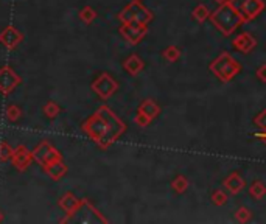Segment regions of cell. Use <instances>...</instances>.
<instances>
[{
	"label": "cell",
	"mask_w": 266,
	"mask_h": 224,
	"mask_svg": "<svg viewBox=\"0 0 266 224\" xmlns=\"http://www.w3.org/2000/svg\"><path fill=\"white\" fill-rule=\"evenodd\" d=\"M139 2H142V0H139Z\"/></svg>",
	"instance_id": "d590c367"
},
{
	"label": "cell",
	"mask_w": 266,
	"mask_h": 224,
	"mask_svg": "<svg viewBox=\"0 0 266 224\" xmlns=\"http://www.w3.org/2000/svg\"><path fill=\"white\" fill-rule=\"evenodd\" d=\"M191 17H193L196 22L204 24V22L209 19V17H210V10L207 8V5L199 3V5H196V6L193 8V11H191Z\"/></svg>",
	"instance_id": "d6986e66"
},
{
	"label": "cell",
	"mask_w": 266,
	"mask_h": 224,
	"mask_svg": "<svg viewBox=\"0 0 266 224\" xmlns=\"http://www.w3.org/2000/svg\"><path fill=\"white\" fill-rule=\"evenodd\" d=\"M22 83V78L14 72L13 67L3 66L0 69V94L10 95Z\"/></svg>",
	"instance_id": "9c48e42d"
},
{
	"label": "cell",
	"mask_w": 266,
	"mask_h": 224,
	"mask_svg": "<svg viewBox=\"0 0 266 224\" xmlns=\"http://www.w3.org/2000/svg\"><path fill=\"white\" fill-rule=\"evenodd\" d=\"M255 76L259 78L262 83H266V64H262L260 67H257Z\"/></svg>",
	"instance_id": "4dcf8cb0"
},
{
	"label": "cell",
	"mask_w": 266,
	"mask_h": 224,
	"mask_svg": "<svg viewBox=\"0 0 266 224\" xmlns=\"http://www.w3.org/2000/svg\"><path fill=\"white\" fill-rule=\"evenodd\" d=\"M59 223L61 224H97V223L106 224L107 218H105L89 199H81L78 207L72 213H67L66 218H62Z\"/></svg>",
	"instance_id": "277c9868"
},
{
	"label": "cell",
	"mask_w": 266,
	"mask_h": 224,
	"mask_svg": "<svg viewBox=\"0 0 266 224\" xmlns=\"http://www.w3.org/2000/svg\"><path fill=\"white\" fill-rule=\"evenodd\" d=\"M81 129L100 148L107 149L125 134L126 124L120 117H117L111 107L100 106L90 117L82 122Z\"/></svg>",
	"instance_id": "6da1fadb"
},
{
	"label": "cell",
	"mask_w": 266,
	"mask_h": 224,
	"mask_svg": "<svg viewBox=\"0 0 266 224\" xmlns=\"http://www.w3.org/2000/svg\"><path fill=\"white\" fill-rule=\"evenodd\" d=\"M232 47L237 50V51H240V53H251L255 47H257V39L254 38V36L251 33H240V34H237L235 38L232 39Z\"/></svg>",
	"instance_id": "7c38bea8"
},
{
	"label": "cell",
	"mask_w": 266,
	"mask_h": 224,
	"mask_svg": "<svg viewBox=\"0 0 266 224\" xmlns=\"http://www.w3.org/2000/svg\"><path fill=\"white\" fill-rule=\"evenodd\" d=\"M31 154H33L34 162L39 164L41 167L45 165V164H49V162H53V160H61L62 159L61 151L58 148H54L52 143L45 142V140L41 142L39 145L31 151Z\"/></svg>",
	"instance_id": "ba28073f"
},
{
	"label": "cell",
	"mask_w": 266,
	"mask_h": 224,
	"mask_svg": "<svg viewBox=\"0 0 266 224\" xmlns=\"http://www.w3.org/2000/svg\"><path fill=\"white\" fill-rule=\"evenodd\" d=\"M118 33L122 34V38L128 44L137 46V44H140L145 39V36L148 34V25L140 24V22H125L122 24L120 28H118Z\"/></svg>",
	"instance_id": "52a82bcc"
},
{
	"label": "cell",
	"mask_w": 266,
	"mask_h": 224,
	"mask_svg": "<svg viewBox=\"0 0 266 224\" xmlns=\"http://www.w3.org/2000/svg\"><path fill=\"white\" fill-rule=\"evenodd\" d=\"M137 111L143 112L145 115H148L151 120H154V119L160 114V106L156 103L154 100H151V98H148V100H143V101L140 103L139 109H137Z\"/></svg>",
	"instance_id": "ac0fdd59"
},
{
	"label": "cell",
	"mask_w": 266,
	"mask_h": 224,
	"mask_svg": "<svg viewBox=\"0 0 266 224\" xmlns=\"http://www.w3.org/2000/svg\"><path fill=\"white\" fill-rule=\"evenodd\" d=\"M80 201L81 199H78L75 195L73 193H70V192H67V193H64L61 198H59V201H58V205L59 207L64 210V213H72L73 210H75L78 205H80Z\"/></svg>",
	"instance_id": "e0dca14e"
},
{
	"label": "cell",
	"mask_w": 266,
	"mask_h": 224,
	"mask_svg": "<svg viewBox=\"0 0 266 224\" xmlns=\"http://www.w3.org/2000/svg\"><path fill=\"white\" fill-rule=\"evenodd\" d=\"M153 120L148 117V115H145L143 112H140V111H137V114H135V117H134V123L137 124V126H140V128H146L148 124L151 123Z\"/></svg>",
	"instance_id": "f1b7e54d"
},
{
	"label": "cell",
	"mask_w": 266,
	"mask_h": 224,
	"mask_svg": "<svg viewBox=\"0 0 266 224\" xmlns=\"http://www.w3.org/2000/svg\"><path fill=\"white\" fill-rule=\"evenodd\" d=\"M162 58L167 62H171V64H173V62L179 61V58H181V49L176 47V46H168L167 49L162 50Z\"/></svg>",
	"instance_id": "7402d4cb"
},
{
	"label": "cell",
	"mask_w": 266,
	"mask_h": 224,
	"mask_svg": "<svg viewBox=\"0 0 266 224\" xmlns=\"http://www.w3.org/2000/svg\"><path fill=\"white\" fill-rule=\"evenodd\" d=\"M123 69L126 74H130L131 76H137L145 69V62L137 55H130L123 62Z\"/></svg>",
	"instance_id": "2e32d148"
},
{
	"label": "cell",
	"mask_w": 266,
	"mask_h": 224,
	"mask_svg": "<svg viewBox=\"0 0 266 224\" xmlns=\"http://www.w3.org/2000/svg\"><path fill=\"white\" fill-rule=\"evenodd\" d=\"M249 195L252 196L254 199H257V201H260V199H263L265 196H266V185L262 182V181H254L251 185H249Z\"/></svg>",
	"instance_id": "ffe728a7"
},
{
	"label": "cell",
	"mask_w": 266,
	"mask_h": 224,
	"mask_svg": "<svg viewBox=\"0 0 266 224\" xmlns=\"http://www.w3.org/2000/svg\"><path fill=\"white\" fill-rule=\"evenodd\" d=\"M213 2H216L218 5H221V3H226V2H229V0H213Z\"/></svg>",
	"instance_id": "836d02e7"
},
{
	"label": "cell",
	"mask_w": 266,
	"mask_h": 224,
	"mask_svg": "<svg viewBox=\"0 0 266 224\" xmlns=\"http://www.w3.org/2000/svg\"><path fill=\"white\" fill-rule=\"evenodd\" d=\"M14 148H11V145L8 142L2 140L0 142V160L2 162H6V160H11Z\"/></svg>",
	"instance_id": "484cf974"
},
{
	"label": "cell",
	"mask_w": 266,
	"mask_h": 224,
	"mask_svg": "<svg viewBox=\"0 0 266 224\" xmlns=\"http://www.w3.org/2000/svg\"><path fill=\"white\" fill-rule=\"evenodd\" d=\"M188 185H190V182H188V179H187L184 174H178V176L171 181V189L176 192V193H179V195L186 193L187 189H188Z\"/></svg>",
	"instance_id": "44dd1931"
},
{
	"label": "cell",
	"mask_w": 266,
	"mask_h": 224,
	"mask_svg": "<svg viewBox=\"0 0 266 224\" xmlns=\"http://www.w3.org/2000/svg\"><path fill=\"white\" fill-rule=\"evenodd\" d=\"M90 89L102 98L103 101L109 100L117 91H118V83L114 79V76L111 74H107V72H103V74H100L92 84H90Z\"/></svg>",
	"instance_id": "8992f818"
},
{
	"label": "cell",
	"mask_w": 266,
	"mask_h": 224,
	"mask_svg": "<svg viewBox=\"0 0 266 224\" xmlns=\"http://www.w3.org/2000/svg\"><path fill=\"white\" fill-rule=\"evenodd\" d=\"M22 41H24V34L13 25L5 26L3 31L0 33V44L8 50H14Z\"/></svg>",
	"instance_id": "8fae6325"
},
{
	"label": "cell",
	"mask_w": 266,
	"mask_h": 224,
	"mask_svg": "<svg viewBox=\"0 0 266 224\" xmlns=\"http://www.w3.org/2000/svg\"><path fill=\"white\" fill-rule=\"evenodd\" d=\"M33 162H34L33 154L31 151L27 149V147L19 145L17 148H14L13 156H11V164L14 165V168H17L19 172H27Z\"/></svg>",
	"instance_id": "30bf717a"
},
{
	"label": "cell",
	"mask_w": 266,
	"mask_h": 224,
	"mask_svg": "<svg viewBox=\"0 0 266 224\" xmlns=\"http://www.w3.org/2000/svg\"><path fill=\"white\" fill-rule=\"evenodd\" d=\"M209 70L212 72L221 83H229L241 72V64L229 51H223L210 62Z\"/></svg>",
	"instance_id": "3957f363"
},
{
	"label": "cell",
	"mask_w": 266,
	"mask_h": 224,
	"mask_svg": "<svg viewBox=\"0 0 266 224\" xmlns=\"http://www.w3.org/2000/svg\"><path fill=\"white\" fill-rule=\"evenodd\" d=\"M255 137L259 139L260 142H263L265 145H266V131H260V132H257V134H255Z\"/></svg>",
	"instance_id": "d6a6232c"
},
{
	"label": "cell",
	"mask_w": 266,
	"mask_h": 224,
	"mask_svg": "<svg viewBox=\"0 0 266 224\" xmlns=\"http://www.w3.org/2000/svg\"><path fill=\"white\" fill-rule=\"evenodd\" d=\"M80 19H81V22H84L86 25H90L92 24L95 19H97V11L94 10L92 6H84L82 10L80 11Z\"/></svg>",
	"instance_id": "603a6c76"
},
{
	"label": "cell",
	"mask_w": 266,
	"mask_h": 224,
	"mask_svg": "<svg viewBox=\"0 0 266 224\" xmlns=\"http://www.w3.org/2000/svg\"><path fill=\"white\" fill-rule=\"evenodd\" d=\"M61 114V107L58 103H54V101H49L47 104L44 106V115L47 117L49 120H53V119H56L58 115Z\"/></svg>",
	"instance_id": "cb8c5ba5"
},
{
	"label": "cell",
	"mask_w": 266,
	"mask_h": 224,
	"mask_svg": "<svg viewBox=\"0 0 266 224\" xmlns=\"http://www.w3.org/2000/svg\"><path fill=\"white\" fill-rule=\"evenodd\" d=\"M0 223H3V213L0 212Z\"/></svg>",
	"instance_id": "e575fe53"
},
{
	"label": "cell",
	"mask_w": 266,
	"mask_h": 224,
	"mask_svg": "<svg viewBox=\"0 0 266 224\" xmlns=\"http://www.w3.org/2000/svg\"><path fill=\"white\" fill-rule=\"evenodd\" d=\"M5 114H6V119L10 120V122H17L22 117V109H21L19 106H16V104H10V106L6 107Z\"/></svg>",
	"instance_id": "4316f807"
},
{
	"label": "cell",
	"mask_w": 266,
	"mask_h": 224,
	"mask_svg": "<svg viewBox=\"0 0 266 224\" xmlns=\"http://www.w3.org/2000/svg\"><path fill=\"white\" fill-rule=\"evenodd\" d=\"M117 17L122 24H125V22H140V24H146V25L154 19L153 13L142 2H139V0H133L130 5H126L123 10L118 13Z\"/></svg>",
	"instance_id": "5b68a950"
},
{
	"label": "cell",
	"mask_w": 266,
	"mask_h": 224,
	"mask_svg": "<svg viewBox=\"0 0 266 224\" xmlns=\"http://www.w3.org/2000/svg\"><path fill=\"white\" fill-rule=\"evenodd\" d=\"M229 2H231V3H232V5H234L235 8H237V10H238V11H240V8H241V5H243V3L246 2V0H229Z\"/></svg>",
	"instance_id": "1f68e13d"
},
{
	"label": "cell",
	"mask_w": 266,
	"mask_h": 224,
	"mask_svg": "<svg viewBox=\"0 0 266 224\" xmlns=\"http://www.w3.org/2000/svg\"><path fill=\"white\" fill-rule=\"evenodd\" d=\"M254 123L257 128H260L262 131H266V109H263L257 117L254 119Z\"/></svg>",
	"instance_id": "f546056e"
},
{
	"label": "cell",
	"mask_w": 266,
	"mask_h": 224,
	"mask_svg": "<svg viewBox=\"0 0 266 224\" xmlns=\"http://www.w3.org/2000/svg\"><path fill=\"white\" fill-rule=\"evenodd\" d=\"M244 187H246V182H244V179L243 176L238 173V172H234L229 174L224 181H223V189L226 192H229L231 195H238V193H241L244 190Z\"/></svg>",
	"instance_id": "9a60e30c"
},
{
	"label": "cell",
	"mask_w": 266,
	"mask_h": 224,
	"mask_svg": "<svg viewBox=\"0 0 266 224\" xmlns=\"http://www.w3.org/2000/svg\"><path fill=\"white\" fill-rule=\"evenodd\" d=\"M42 172L47 174L52 179V181H61V179L67 174L69 168H67L66 164L62 162V159H61V160H53V162H49V164L42 165Z\"/></svg>",
	"instance_id": "5bb4252c"
},
{
	"label": "cell",
	"mask_w": 266,
	"mask_h": 224,
	"mask_svg": "<svg viewBox=\"0 0 266 224\" xmlns=\"http://www.w3.org/2000/svg\"><path fill=\"white\" fill-rule=\"evenodd\" d=\"M235 220L238 223H249L252 220V212L247 209V207H240L235 212Z\"/></svg>",
	"instance_id": "83f0119b"
},
{
	"label": "cell",
	"mask_w": 266,
	"mask_h": 224,
	"mask_svg": "<svg viewBox=\"0 0 266 224\" xmlns=\"http://www.w3.org/2000/svg\"><path fill=\"white\" fill-rule=\"evenodd\" d=\"M209 19L213 24V26H216V30H219L224 36H231L238 26L246 24L244 16L231 2L219 5L215 11L210 13Z\"/></svg>",
	"instance_id": "7a4b0ae2"
},
{
	"label": "cell",
	"mask_w": 266,
	"mask_h": 224,
	"mask_svg": "<svg viewBox=\"0 0 266 224\" xmlns=\"http://www.w3.org/2000/svg\"><path fill=\"white\" fill-rule=\"evenodd\" d=\"M265 8H266V3L263 0H246L240 8V13L244 16L246 22H249L255 19L257 16H260L265 11Z\"/></svg>",
	"instance_id": "4fadbf2b"
},
{
	"label": "cell",
	"mask_w": 266,
	"mask_h": 224,
	"mask_svg": "<svg viewBox=\"0 0 266 224\" xmlns=\"http://www.w3.org/2000/svg\"><path fill=\"white\" fill-rule=\"evenodd\" d=\"M212 202L216 205V207H223V205L227 204V192L224 189H216L213 193H212Z\"/></svg>",
	"instance_id": "d4e9b609"
}]
</instances>
